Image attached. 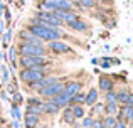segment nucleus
I'll return each mask as SVG.
<instances>
[{
	"mask_svg": "<svg viewBox=\"0 0 133 128\" xmlns=\"http://www.w3.org/2000/svg\"><path fill=\"white\" fill-rule=\"evenodd\" d=\"M118 110H120V103H118V101H108V103H104V115L116 116Z\"/></svg>",
	"mask_w": 133,
	"mask_h": 128,
	"instance_id": "nucleus-22",
	"label": "nucleus"
},
{
	"mask_svg": "<svg viewBox=\"0 0 133 128\" xmlns=\"http://www.w3.org/2000/svg\"><path fill=\"white\" fill-rule=\"evenodd\" d=\"M45 47H47L51 56H69V54H74L72 46L64 42V41H52V42L45 44Z\"/></svg>",
	"mask_w": 133,
	"mask_h": 128,
	"instance_id": "nucleus-3",
	"label": "nucleus"
},
{
	"mask_svg": "<svg viewBox=\"0 0 133 128\" xmlns=\"http://www.w3.org/2000/svg\"><path fill=\"white\" fill-rule=\"evenodd\" d=\"M12 2H14V0H9V3H12Z\"/></svg>",
	"mask_w": 133,
	"mask_h": 128,
	"instance_id": "nucleus-45",
	"label": "nucleus"
},
{
	"mask_svg": "<svg viewBox=\"0 0 133 128\" xmlns=\"http://www.w3.org/2000/svg\"><path fill=\"white\" fill-rule=\"evenodd\" d=\"M24 103H25V106H42L44 99L41 98V96H37V95H30V96L25 98Z\"/></svg>",
	"mask_w": 133,
	"mask_h": 128,
	"instance_id": "nucleus-24",
	"label": "nucleus"
},
{
	"mask_svg": "<svg viewBox=\"0 0 133 128\" xmlns=\"http://www.w3.org/2000/svg\"><path fill=\"white\" fill-rule=\"evenodd\" d=\"M103 101H104V103H108V101H118L116 88L111 89V91H108V93H104V95H103Z\"/></svg>",
	"mask_w": 133,
	"mask_h": 128,
	"instance_id": "nucleus-31",
	"label": "nucleus"
},
{
	"mask_svg": "<svg viewBox=\"0 0 133 128\" xmlns=\"http://www.w3.org/2000/svg\"><path fill=\"white\" fill-rule=\"evenodd\" d=\"M32 17H34V19H39V20L47 22L49 25H52L54 29H66V25L62 24V20L59 19L54 12H42V10H36Z\"/></svg>",
	"mask_w": 133,
	"mask_h": 128,
	"instance_id": "nucleus-5",
	"label": "nucleus"
},
{
	"mask_svg": "<svg viewBox=\"0 0 133 128\" xmlns=\"http://www.w3.org/2000/svg\"><path fill=\"white\" fill-rule=\"evenodd\" d=\"M88 115H91L93 118H101V116H104V101L99 99L98 103H94V105L89 108Z\"/></svg>",
	"mask_w": 133,
	"mask_h": 128,
	"instance_id": "nucleus-17",
	"label": "nucleus"
},
{
	"mask_svg": "<svg viewBox=\"0 0 133 128\" xmlns=\"http://www.w3.org/2000/svg\"><path fill=\"white\" fill-rule=\"evenodd\" d=\"M84 84H83V81H76V79H69V81H66V86H64V91L68 93V95L74 96L78 95V93L84 91Z\"/></svg>",
	"mask_w": 133,
	"mask_h": 128,
	"instance_id": "nucleus-12",
	"label": "nucleus"
},
{
	"mask_svg": "<svg viewBox=\"0 0 133 128\" xmlns=\"http://www.w3.org/2000/svg\"><path fill=\"white\" fill-rule=\"evenodd\" d=\"M24 101H25V98H24V95L20 91H17V93H14L12 96H10V105H17V106H22L24 105Z\"/></svg>",
	"mask_w": 133,
	"mask_h": 128,
	"instance_id": "nucleus-28",
	"label": "nucleus"
},
{
	"mask_svg": "<svg viewBox=\"0 0 133 128\" xmlns=\"http://www.w3.org/2000/svg\"><path fill=\"white\" fill-rule=\"evenodd\" d=\"M7 30V25H5V22H2V20H0V36H2L3 32H5Z\"/></svg>",
	"mask_w": 133,
	"mask_h": 128,
	"instance_id": "nucleus-39",
	"label": "nucleus"
},
{
	"mask_svg": "<svg viewBox=\"0 0 133 128\" xmlns=\"http://www.w3.org/2000/svg\"><path fill=\"white\" fill-rule=\"evenodd\" d=\"M116 120L118 122H125L127 125L133 123V106L120 105V110H118V113H116Z\"/></svg>",
	"mask_w": 133,
	"mask_h": 128,
	"instance_id": "nucleus-10",
	"label": "nucleus"
},
{
	"mask_svg": "<svg viewBox=\"0 0 133 128\" xmlns=\"http://www.w3.org/2000/svg\"><path fill=\"white\" fill-rule=\"evenodd\" d=\"M10 116H12V120H15V122H20V123H22L24 115H22V111H20V106L10 105Z\"/></svg>",
	"mask_w": 133,
	"mask_h": 128,
	"instance_id": "nucleus-26",
	"label": "nucleus"
},
{
	"mask_svg": "<svg viewBox=\"0 0 133 128\" xmlns=\"http://www.w3.org/2000/svg\"><path fill=\"white\" fill-rule=\"evenodd\" d=\"M91 128H104L103 126V116H101V118H94L93 126H91Z\"/></svg>",
	"mask_w": 133,
	"mask_h": 128,
	"instance_id": "nucleus-36",
	"label": "nucleus"
},
{
	"mask_svg": "<svg viewBox=\"0 0 133 128\" xmlns=\"http://www.w3.org/2000/svg\"><path fill=\"white\" fill-rule=\"evenodd\" d=\"M71 98H72L71 95H68L66 91H62L61 95H57L56 98H52L51 101L54 103L59 110H62V108H66V106H71Z\"/></svg>",
	"mask_w": 133,
	"mask_h": 128,
	"instance_id": "nucleus-14",
	"label": "nucleus"
},
{
	"mask_svg": "<svg viewBox=\"0 0 133 128\" xmlns=\"http://www.w3.org/2000/svg\"><path fill=\"white\" fill-rule=\"evenodd\" d=\"M19 69H45L54 66L52 56H20L17 59Z\"/></svg>",
	"mask_w": 133,
	"mask_h": 128,
	"instance_id": "nucleus-1",
	"label": "nucleus"
},
{
	"mask_svg": "<svg viewBox=\"0 0 133 128\" xmlns=\"http://www.w3.org/2000/svg\"><path fill=\"white\" fill-rule=\"evenodd\" d=\"M74 2V7H81L84 10H93L98 7V3L94 0H72Z\"/></svg>",
	"mask_w": 133,
	"mask_h": 128,
	"instance_id": "nucleus-21",
	"label": "nucleus"
},
{
	"mask_svg": "<svg viewBox=\"0 0 133 128\" xmlns=\"http://www.w3.org/2000/svg\"><path fill=\"white\" fill-rule=\"evenodd\" d=\"M59 113H61V110H59L51 99H45V101L42 103V115H45V116H56V115H59Z\"/></svg>",
	"mask_w": 133,
	"mask_h": 128,
	"instance_id": "nucleus-16",
	"label": "nucleus"
},
{
	"mask_svg": "<svg viewBox=\"0 0 133 128\" xmlns=\"http://www.w3.org/2000/svg\"><path fill=\"white\" fill-rule=\"evenodd\" d=\"M0 74H2V84L5 86L7 83L12 79V74H10V71H9V68H7V64H0Z\"/></svg>",
	"mask_w": 133,
	"mask_h": 128,
	"instance_id": "nucleus-27",
	"label": "nucleus"
},
{
	"mask_svg": "<svg viewBox=\"0 0 133 128\" xmlns=\"http://www.w3.org/2000/svg\"><path fill=\"white\" fill-rule=\"evenodd\" d=\"M61 76H57V74H47L45 78L42 79H39V81H36V83H32L30 86H27V88L30 89V91L34 93V95H37L39 91H42L44 88H47V86H51V84H54V83H57V81H61Z\"/></svg>",
	"mask_w": 133,
	"mask_h": 128,
	"instance_id": "nucleus-7",
	"label": "nucleus"
},
{
	"mask_svg": "<svg viewBox=\"0 0 133 128\" xmlns=\"http://www.w3.org/2000/svg\"><path fill=\"white\" fill-rule=\"evenodd\" d=\"M116 116L113 115H104L103 116V126L104 128H115V125H116Z\"/></svg>",
	"mask_w": 133,
	"mask_h": 128,
	"instance_id": "nucleus-29",
	"label": "nucleus"
},
{
	"mask_svg": "<svg viewBox=\"0 0 133 128\" xmlns=\"http://www.w3.org/2000/svg\"><path fill=\"white\" fill-rule=\"evenodd\" d=\"M59 115H61V122L64 123L66 126H72L76 122H78V120L74 118V115H72V110H71V106H66V108H62Z\"/></svg>",
	"mask_w": 133,
	"mask_h": 128,
	"instance_id": "nucleus-15",
	"label": "nucleus"
},
{
	"mask_svg": "<svg viewBox=\"0 0 133 128\" xmlns=\"http://www.w3.org/2000/svg\"><path fill=\"white\" fill-rule=\"evenodd\" d=\"M71 110H72V115H74V118L78 120V122L88 115V108H86L84 105H71Z\"/></svg>",
	"mask_w": 133,
	"mask_h": 128,
	"instance_id": "nucleus-18",
	"label": "nucleus"
},
{
	"mask_svg": "<svg viewBox=\"0 0 133 128\" xmlns=\"http://www.w3.org/2000/svg\"><path fill=\"white\" fill-rule=\"evenodd\" d=\"M84 99H86V91H81L71 98V105H84Z\"/></svg>",
	"mask_w": 133,
	"mask_h": 128,
	"instance_id": "nucleus-30",
	"label": "nucleus"
},
{
	"mask_svg": "<svg viewBox=\"0 0 133 128\" xmlns=\"http://www.w3.org/2000/svg\"><path fill=\"white\" fill-rule=\"evenodd\" d=\"M0 128H2V126H0Z\"/></svg>",
	"mask_w": 133,
	"mask_h": 128,
	"instance_id": "nucleus-48",
	"label": "nucleus"
},
{
	"mask_svg": "<svg viewBox=\"0 0 133 128\" xmlns=\"http://www.w3.org/2000/svg\"><path fill=\"white\" fill-rule=\"evenodd\" d=\"M66 30L74 32V34H78V36H88V34L91 32V25L83 19V17H79L78 20L68 24V25H66Z\"/></svg>",
	"mask_w": 133,
	"mask_h": 128,
	"instance_id": "nucleus-8",
	"label": "nucleus"
},
{
	"mask_svg": "<svg viewBox=\"0 0 133 128\" xmlns=\"http://www.w3.org/2000/svg\"><path fill=\"white\" fill-rule=\"evenodd\" d=\"M14 41V30L12 29H7L5 32L2 34V46H3V51H7V47L12 44Z\"/></svg>",
	"mask_w": 133,
	"mask_h": 128,
	"instance_id": "nucleus-23",
	"label": "nucleus"
},
{
	"mask_svg": "<svg viewBox=\"0 0 133 128\" xmlns=\"http://www.w3.org/2000/svg\"><path fill=\"white\" fill-rule=\"evenodd\" d=\"M111 89H115V81L111 79V76L110 74H99V78H98V91L101 95H104V93L111 91Z\"/></svg>",
	"mask_w": 133,
	"mask_h": 128,
	"instance_id": "nucleus-9",
	"label": "nucleus"
},
{
	"mask_svg": "<svg viewBox=\"0 0 133 128\" xmlns=\"http://www.w3.org/2000/svg\"><path fill=\"white\" fill-rule=\"evenodd\" d=\"M42 123V116L32 115V113H25L22 118V126L24 128H37Z\"/></svg>",
	"mask_w": 133,
	"mask_h": 128,
	"instance_id": "nucleus-11",
	"label": "nucleus"
},
{
	"mask_svg": "<svg viewBox=\"0 0 133 128\" xmlns=\"http://www.w3.org/2000/svg\"><path fill=\"white\" fill-rule=\"evenodd\" d=\"M0 99H2V101H10V95L5 89H0Z\"/></svg>",
	"mask_w": 133,
	"mask_h": 128,
	"instance_id": "nucleus-37",
	"label": "nucleus"
},
{
	"mask_svg": "<svg viewBox=\"0 0 133 128\" xmlns=\"http://www.w3.org/2000/svg\"><path fill=\"white\" fill-rule=\"evenodd\" d=\"M64 86H66V79L62 78L61 81L54 83V84H51V86H47V88H44L42 91H39V93H37V96H41L44 101H45V99H52V98H56L57 95H61V93L64 91Z\"/></svg>",
	"mask_w": 133,
	"mask_h": 128,
	"instance_id": "nucleus-6",
	"label": "nucleus"
},
{
	"mask_svg": "<svg viewBox=\"0 0 133 128\" xmlns=\"http://www.w3.org/2000/svg\"><path fill=\"white\" fill-rule=\"evenodd\" d=\"M91 64H94V66H98V64H99V59H91Z\"/></svg>",
	"mask_w": 133,
	"mask_h": 128,
	"instance_id": "nucleus-42",
	"label": "nucleus"
},
{
	"mask_svg": "<svg viewBox=\"0 0 133 128\" xmlns=\"http://www.w3.org/2000/svg\"><path fill=\"white\" fill-rule=\"evenodd\" d=\"M0 3H2V0H0Z\"/></svg>",
	"mask_w": 133,
	"mask_h": 128,
	"instance_id": "nucleus-46",
	"label": "nucleus"
},
{
	"mask_svg": "<svg viewBox=\"0 0 133 128\" xmlns=\"http://www.w3.org/2000/svg\"><path fill=\"white\" fill-rule=\"evenodd\" d=\"M20 128H24V126H20Z\"/></svg>",
	"mask_w": 133,
	"mask_h": 128,
	"instance_id": "nucleus-47",
	"label": "nucleus"
},
{
	"mask_svg": "<svg viewBox=\"0 0 133 128\" xmlns=\"http://www.w3.org/2000/svg\"><path fill=\"white\" fill-rule=\"evenodd\" d=\"M99 66L103 69H110L111 68V57H101V59H99Z\"/></svg>",
	"mask_w": 133,
	"mask_h": 128,
	"instance_id": "nucleus-35",
	"label": "nucleus"
},
{
	"mask_svg": "<svg viewBox=\"0 0 133 128\" xmlns=\"http://www.w3.org/2000/svg\"><path fill=\"white\" fill-rule=\"evenodd\" d=\"M93 122H94V118L91 115H86L83 120H79V125H81V128H91L93 126Z\"/></svg>",
	"mask_w": 133,
	"mask_h": 128,
	"instance_id": "nucleus-32",
	"label": "nucleus"
},
{
	"mask_svg": "<svg viewBox=\"0 0 133 128\" xmlns=\"http://www.w3.org/2000/svg\"><path fill=\"white\" fill-rule=\"evenodd\" d=\"M2 14H3V17H5V25L9 27L10 24H12V12H10V9L5 5V9H3V12H2Z\"/></svg>",
	"mask_w": 133,
	"mask_h": 128,
	"instance_id": "nucleus-34",
	"label": "nucleus"
},
{
	"mask_svg": "<svg viewBox=\"0 0 133 128\" xmlns=\"http://www.w3.org/2000/svg\"><path fill=\"white\" fill-rule=\"evenodd\" d=\"M101 98V93L98 91V88H94V86H91V88L86 91V99H84V106L86 108H91V106L94 105V103H98Z\"/></svg>",
	"mask_w": 133,
	"mask_h": 128,
	"instance_id": "nucleus-13",
	"label": "nucleus"
},
{
	"mask_svg": "<svg viewBox=\"0 0 133 128\" xmlns=\"http://www.w3.org/2000/svg\"><path fill=\"white\" fill-rule=\"evenodd\" d=\"M128 128H133V123H130V125H128Z\"/></svg>",
	"mask_w": 133,
	"mask_h": 128,
	"instance_id": "nucleus-44",
	"label": "nucleus"
},
{
	"mask_svg": "<svg viewBox=\"0 0 133 128\" xmlns=\"http://www.w3.org/2000/svg\"><path fill=\"white\" fill-rule=\"evenodd\" d=\"M127 105H128V106H133V91L130 93V96H128V99H127Z\"/></svg>",
	"mask_w": 133,
	"mask_h": 128,
	"instance_id": "nucleus-40",
	"label": "nucleus"
},
{
	"mask_svg": "<svg viewBox=\"0 0 133 128\" xmlns=\"http://www.w3.org/2000/svg\"><path fill=\"white\" fill-rule=\"evenodd\" d=\"M17 52L20 56H51L45 46H29V44H20L15 42Z\"/></svg>",
	"mask_w": 133,
	"mask_h": 128,
	"instance_id": "nucleus-4",
	"label": "nucleus"
},
{
	"mask_svg": "<svg viewBox=\"0 0 133 128\" xmlns=\"http://www.w3.org/2000/svg\"><path fill=\"white\" fill-rule=\"evenodd\" d=\"M47 74H52V68H45V69H19V71H17V79H19V83H22V84L30 86L32 83L45 78Z\"/></svg>",
	"mask_w": 133,
	"mask_h": 128,
	"instance_id": "nucleus-2",
	"label": "nucleus"
},
{
	"mask_svg": "<svg viewBox=\"0 0 133 128\" xmlns=\"http://www.w3.org/2000/svg\"><path fill=\"white\" fill-rule=\"evenodd\" d=\"M0 59H2L3 63H9V59H7V52H5V51H0Z\"/></svg>",
	"mask_w": 133,
	"mask_h": 128,
	"instance_id": "nucleus-38",
	"label": "nucleus"
},
{
	"mask_svg": "<svg viewBox=\"0 0 133 128\" xmlns=\"http://www.w3.org/2000/svg\"><path fill=\"white\" fill-rule=\"evenodd\" d=\"M37 128H47V126H45V125H42V123H41V125L37 126Z\"/></svg>",
	"mask_w": 133,
	"mask_h": 128,
	"instance_id": "nucleus-43",
	"label": "nucleus"
},
{
	"mask_svg": "<svg viewBox=\"0 0 133 128\" xmlns=\"http://www.w3.org/2000/svg\"><path fill=\"white\" fill-rule=\"evenodd\" d=\"M5 91L9 93L10 96H12L14 93L20 91V89H19V79H17V78H12V79H10V81L5 84Z\"/></svg>",
	"mask_w": 133,
	"mask_h": 128,
	"instance_id": "nucleus-25",
	"label": "nucleus"
},
{
	"mask_svg": "<svg viewBox=\"0 0 133 128\" xmlns=\"http://www.w3.org/2000/svg\"><path fill=\"white\" fill-rule=\"evenodd\" d=\"M130 93H131V89L128 88V86H121V88H118L116 89L118 103H120V105H127V99H128V96H130Z\"/></svg>",
	"mask_w": 133,
	"mask_h": 128,
	"instance_id": "nucleus-19",
	"label": "nucleus"
},
{
	"mask_svg": "<svg viewBox=\"0 0 133 128\" xmlns=\"http://www.w3.org/2000/svg\"><path fill=\"white\" fill-rule=\"evenodd\" d=\"M25 113H32V115L42 116V106H25Z\"/></svg>",
	"mask_w": 133,
	"mask_h": 128,
	"instance_id": "nucleus-33",
	"label": "nucleus"
},
{
	"mask_svg": "<svg viewBox=\"0 0 133 128\" xmlns=\"http://www.w3.org/2000/svg\"><path fill=\"white\" fill-rule=\"evenodd\" d=\"M7 59H9V64H17V59H19V52H17V47H15V44H10L9 47H7ZM19 66V64H17Z\"/></svg>",
	"mask_w": 133,
	"mask_h": 128,
	"instance_id": "nucleus-20",
	"label": "nucleus"
},
{
	"mask_svg": "<svg viewBox=\"0 0 133 128\" xmlns=\"http://www.w3.org/2000/svg\"><path fill=\"white\" fill-rule=\"evenodd\" d=\"M10 126H12V128H20V122H15V120H12Z\"/></svg>",
	"mask_w": 133,
	"mask_h": 128,
	"instance_id": "nucleus-41",
	"label": "nucleus"
}]
</instances>
